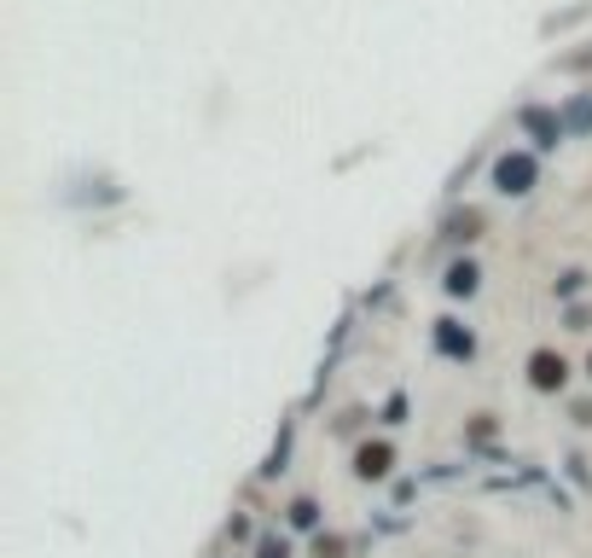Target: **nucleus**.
<instances>
[{
  "label": "nucleus",
  "instance_id": "f257e3e1",
  "mask_svg": "<svg viewBox=\"0 0 592 558\" xmlns=\"http://www.w3.org/2000/svg\"><path fill=\"white\" fill-rule=\"evenodd\" d=\"M529 378H534V390H558L563 378H570V367H563V355H552V349H540L534 361H529Z\"/></svg>",
  "mask_w": 592,
  "mask_h": 558
},
{
  "label": "nucleus",
  "instance_id": "f03ea898",
  "mask_svg": "<svg viewBox=\"0 0 592 558\" xmlns=\"http://www.w3.org/2000/svg\"><path fill=\"white\" fill-rule=\"evenodd\" d=\"M390 460H395V454L383 448V442H367V448L354 454V471L360 477H383V471H390Z\"/></svg>",
  "mask_w": 592,
  "mask_h": 558
},
{
  "label": "nucleus",
  "instance_id": "7ed1b4c3",
  "mask_svg": "<svg viewBox=\"0 0 592 558\" xmlns=\"http://www.w3.org/2000/svg\"><path fill=\"white\" fill-rule=\"evenodd\" d=\"M529 181H534V163H529V158H505V163H500V187H505V192H523Z\"/></svg>",
  "mask_w": 592,
  "mask_h": 558
},
{
  "label": "nucleus",
  "instance_id": "20e7f679",
  "mask_svg": "<svg viewBox=\"0 0 592 558\" xmlns=\"http://www.w3.org/2000/svg\"><path fill=\"white\" fill-rule=\"evenodd\" d=\"M476 286V268H453L448 273V291H471Z\"/></svg>",
  "mask_w": 592,
  "mask_h": 558
},
{
  "label": "nucleus",
  "instance_id": "39448f33",
  "mask_svg": "<svg viewBox=\"0 0 592 558\" xmlns=\"http://www.w3.org/2000/svg\"><path fill=\"white\" fill-rule=\"evenodd\" d=\"M476 227H482V216H476V210H465V216H459V221H453V239H471V233H476Z\"/></svg>",
  "mask_w": 592,
  "mask_h": 558
},
{
  "label": "nucleus",
  "instance_id": "423d86ee",
  "mask_svg": "<svg viewBox=\"0 0 592 558\" xmlns=\"http://www.w3.org/2000/svg\"><path fill=\"white\" fill-rule=\"evenodd\" d=\"M314 552H320V558H343V541H338V536H320Z\"/></svg>",
  "mask_w": 592,
  "mask_h": 558
}]
</instances>
